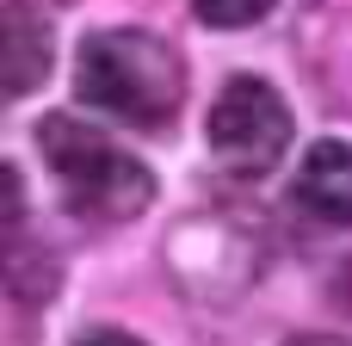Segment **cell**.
I'll list each match as a JSON object with an SVG mask.
<instances>
[{
	"mask_svg": "<svg viewBox=\"0 0 352 346\" xmlns=\"http://www.w3.org/2000/svg\"><path fill=\"white\" fill-rule=\"evenodd\" d=\"M74 93L118 118V124H167L186 99V62L167 37L155 31H136V25H118V31H93L80 37V56H74Z\"/></svg>",
	"mask_w": 352,
	"mask_h": 346,
	"instance_id": "6da1fadb",
	"label": "cell"
},
{
	"mask_svg": "<svg viewBox=\"0 0 352 346\" xmlns=\"http://www.w3.org/2000/svg\"><path fill=\"white\" fill-rule=\"evenodd\" d=\"M37 149L62 186V204L87 223H130L155 204V180L136 155H124L111 136H99L93 124L56 111L37 124Z\"/></svg>",
	"mask_w": 352,
	"mask_h": 346,
	"instance_id": "7a4b0ae2",
	"label": "cell"
},
{
	"mask_svg": "<svg viewBox=\"0 0 352 346\" xmlns=\"http://www.w3.org/2000/svg\"><path fill=\"white\" fill-rule=\"evenodd\" d=\"M210 149L241 180L272 173L291 149V111H285L278 87L260 80V74H235L210 105Z\"/></svg>",
	"mask_w": 352,
	"mask_h": 346,
	"instance_id": "3957f363",
	"label": "cell"
},
{
	"mask_svg": "<svg viewBox=\"0 0 352 346\" xmlns=\"http://www.w3.org/2000/svg\"><path fill=\"white\" fill-rule=\"evenodd\" d=\"M50 56H56V37L50 25L25 6V0H6L0 6V74H6V93L25 99L50 80Z\"/></svg>",
	"mask_w": 352,
	"mask_h": 346,
	"instance_id": "277c9868",
	"label": "cell"
},
{
	"mask_svg": "<svg viewBox=\"0 0 352 346\" xmlns=\"http://www.w3.org/2000/svg\"><path fill=\"white\" fill-rule=\"evenodd\" d=\"M291 198L316 217V223H352V142H316L297 167Z\"/></svg>",
	"mask_w": 352,
	"mask_h": 346,
	"instance_id": "5b68a950",
	"label": "cell"
},
{
	"mask_svg": "<svg viewBox=\"0 0 352 346\" xmlns=\"http://www.w3.org/2000/svg\"><path fill=\"white\" fill-rule=\"evenodd\" d=\"M50 297H56V260L19 241V248H12V260H6V303H12V316H19V322H25V316H37Z\"/></svg>",
	"mask_w": 352,
	"mask_h": 346,
	"instance_id": "8992f818",
	"label": "cell"
},
{
	"mask_svg": "<svg viewBox=\"0 0 352 346\" xmlns=\"http://www.w3.org/2000/svg\"><path fill=\"white\" fill-rule=\"evenodd\" d=\"M192 12L210 31H241V25H260L272 12V0H192Z\"/></svg>",
	"mask_w": 352,
	"mask_h": 346,
	"instance_id": "52a82bcc",
	"label": "cell"
},
{
	"mask_svg": "<svg viewBox=\"0 0 352 346\" xmlns=\"http://www.w3.org/2000/svg\"><path fill=\"white\" fill-rule=\"evenodd\" d=\"M74 346H142V340H136V334H124V328H87Z\"/></svg>",
	"mask_w": 352,
	"mask_h": 346,
	"instance_id": "ba28073f",
	"label": "cell"
},
{
	"mask_svg": "<svg viewBox=\"0 0 352 346\" xmlns=\"http://www.w3.org/2000/svg\"><path fill=\"white\" fill-rule=\"evenodd\" d=\"M285 346H352L346 334H297V340H285Z\"/></svg>",
	"mask_w": 352,
	"mask_h": 346,
	"instance_id": "9c48e42d",
	"label": "cell"
}]
</instances>
